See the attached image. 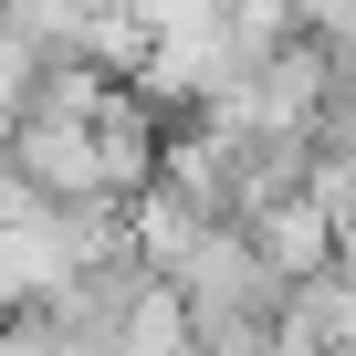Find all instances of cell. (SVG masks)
Wrapping results in <instances>:
<instances>
[{
	"mask_svg": "<svg viewBox=\"0 0 356 356\" xmlns=\"http://www.w3.org/2000/svg\"><path fill=\"white\" fill-rule=\"evenodd\" d=\"M241 241L262 252V273H273V283H293V273H325V262H335V220H325L304 189H283V200L241 210Z\"/></svg>",
	"mask_w": 356,
	"mask_h": 356,
	"instance_id": "1",
	"label": "cell"
},
{
	"mask_svg": "<svg viewBox=\"0 0 356 356\" xmlns=\"http://www.w3.org/2000/svg\"><path fill=\"white\" fill-rule=\"evenodd\" d=\"M273 335H283V346H304V356H346V335H356L346 273H335V262H325V273H293V283H283V304H273Z\"/></svg>",
	"mask_w": 356,
	"mask_h": 356,
	"instance_id": "2",
	"label": "cell"
},
{
	"mask_svg": "<svg viewBox=\"0 0 356 356\" xmlns=\"http://www.w3.org/2000/svg\"><path fill=\"white\" fill-rule=\"evenodd\" d=\"M105 356H200V346H189V314H178V293L147 283V293L126 304V325L105 335Z\"/></svg>",
	"mask_w": 356,
	"mask_h": 356,
	"instance_id": "3",
	"label": "cell"
},
{
	"mask_svg": "<svg viewBox=\"0 0 356 356\" xmlns=\"http://www.w3.org/2000/svg\"><path fill=\"white\" fill-rule=\"evenodd\" d=\"M283 11H293V32H304V42H346L356 0H283Z\"/></svg>",
	"mask_w": 356,
	"mask_h": 356,
	"instance_id": "4",
	"label": "cell"
}]
</instances>
